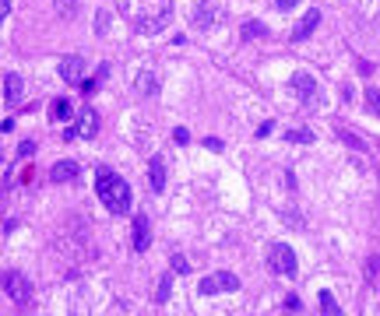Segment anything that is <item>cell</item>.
I'll return each mask as SVG.
<instances>
[{
	"label": "cell",
	"mask_w": 380,
	"mask_h": 316,
	"mask_svg": "<svg viewBox=\"0 0 380 316\" xmlns=\"http://www.w3.org/2000/svg\"><path fill=\"white\" fill-rule=\"evenodd\" d=\"M95 193H99V200L106 204L110 215H127L131 211V186L113 169H99L95 173Z\"/></svg>",
	"instance_id": "1"
},
{
	"label": "cell",
	"mask_w": 380,
	"mask_h": 316,
	"mask_svg": "<svg viewBox=\"0 0 380 316\" xmlns=\"http://www.w3.org/2000/svg\"><path fill=\"white\" fill-rule=\"evenodd\" d=\"M267 267L275 271V274H282V278H296V271H299L296 249L289 243H275V246L267 249Z\"/></svg>",
	"instance_id": "2"
},
{
	"label": "cell",
	"mask_w": 380,
	"mask_h": 316,
	"mask_svg": "<svg viewBox=\"0 0 380 316\" xmlns=\"http://www.w3.org/2000/svg\"><path fill=\"white\" fill-rule=\"evenodd\" d=\"M0 285H4V292L18 302V306H32V299H35V288H32V281L25 278V274H18V271H8L4 278H0Z\"/></svg>",
	"instance_id": "3"
},
{
	"label": "cell",
	"mask_w": 380,
	"mask_h": 316,
	"mask_svg": "<svg viewBox=\"0 0 380 316\" xmlns=\"http://www.w3.org/2000/svg\"><path fill=\"white\" fill-rule=\"evenodd\" d=\"M99 127H102L99 113L92 109V105H85V109H78V120H74V127H71L64 137H67V141H74V137H95Z\"/></svg>",
	"instance_id": "4"
},
{
	"label": "cell",
	"mask_w": 380,
	"mask_h": 316,
	"mask_svg": "<svg viewBox=\"0 0 380 316\" xmlns=\"http://www.w3.org/2000/svg\"><path fill=\"white\" fill-rule=\"evenodd\" d=\"M170 11H173V4H170V0H158V11H155V15H144V18H138V21H134V28H138V32H144V35H155V32H162V28H166V18H170Z\"/></svg>",
	"instance_id": "5"
},
{
	"label": "cell",
	"mask_w": 380,
	"mask_h": 316,
	"mask_svg": "<svg viewBox=\"0 0 380 316\" xmlns=\"http://www.w3.org/2000/svg\"><path fill=\"white\" fill-rule=\"evenodd\" d=\"M215 292H240V278L229 274V271H219V274L201 278V295H215Z\"/></svg>",
	"instance_id": "6"
},
{
	"label": "cell",
	"mask_w": 380,
	"mask_h": 316,
	"mask_svg": "<svg viewBox=\"0 0 380 316\" xmlns=\"http://www.w3.org/2000/svg\"><path fill=\"white\" fill-rule=\"evenodd\" d=\"M131 243H134V253H144V249L151 246V218L144 215V211H138V215H134Z\"/></svg>",
	"instance_id": "7"
},
{
	"label": "cell",
	"mask_w": 380,
	"mask_h": 316,
	"mask_svg": "<svg viewBox=\"0 0 380 316\" xmlns=\"http://www.w3.org/2000/svg\"><path fill=\"white\" fill-rule=\"evenodd\" d=\"M292 91L306 102V105H317V81H313V74H306V71H296L292 74Z\"/></svg>",
	"instance_id": "8"
},
{
	"label": "cell",
	"mask_w": 380,
	"mask_h": 316,
	"mask_svg": "<svg viewBox=\"0 0 380 316\" xmlns=\"http://www.w3.org/2000/svg\"><path fill=\"white\" fill-rule=\"evenodd\" d=\"M60 78H64L67 85H81V78H85V57H78V53L64 57V60H60Z\"/></svg>",
	"instance_id": "9"
},
{
	"label": "cell",
	"mask_w": 380,
	"mask_h": 316,
	"mask_svg": "<svg viewBox=\"0 0 380 316\" xmlns=\"http://www.w3.org/2000/svg\"><path fill=\"white\" fill-rule=\"evenodd\" d=\"M81 176V166L74 162V158H64V162H57L49 169V183H71Z\"/></svg>",
	"instance_id": "10"
},
{
	"label": "cell",
	"mask_w": 380,
	"mask_h": 316,
	"mask_svg": "<svg viewBox=\"0 0 380 316\" xmlns=\"http://www.w3.org/2000/svg\"><path fill=\"white\" fill-rule=\"evenodd\" d=\"M219 18H222V11H219V4H215V0H204V4L194 11V25H197V28H211Z\"/></svg>",
	"instance_id": "11"
},
{
	"label": "cell",
	"mask_w": 380,
	"mask_h": 316,
	"mask_svg": "<svg viewBox=\"0 0 380 316\" xmlns=\"http://www.w3.org/2000/svg\"><path fill=\"white\" fill-rule=\"evenodd\" d=\"M4 95H8V105H11V109H18V105H22V95H25L22 74H4Z\"/></svg>",
	"instance_id": "12"
},
{
	"label": "cell",
	"mask_w": 380,
	"mask_h": 316,
	"mask_svg": "<svg viewBox=\"0 0 380 316\" xmlns=\"http://www.w3.org/2000/svg\"><path fill=\"white\" fill-rule=\"evenodd\" d=\"M317 21H320V11H306V15H303V21L292 28V42L310 39V35H313V28H317Z\"/></svg>",
	"instance_id": "13"
},
{
	"label": "cell",
	"mask_w": 380,
	"mask_h": 316,
	"mask_svg": "<svg viewBox=\"0 0 380 316\" xmlns=\"http://www.w3.org/2000/svg\"><path fill=\"white\" fill-rule=\"evenodd\" d=\"M148 179H151L155 193L166 190V162H162V158H151V162H148Z\"/></svg>",
	"instance_id": "14"
},
{
	"label": "cell",
	"mask_w": 380,
	"mask_h": 316,
	"mask_svg": "<svg viewBox=\"0 0 380 316\" xmlns=\"http://www.w3.org/2000/svg\"><path fill=\"white\" fill-rule=\"evenodd\" d=\"M134 91H138L141 98H151V95L158 91V78H155L151 71H144V74H138V81H134Z\"/></svg>",
	"instance_id": "15"
},
{
	"label": "cell",
	"mask_w": 380,
	"mask_h": 316,
	"mask_svg": "<svg viewBox=\"0 0 380 316\" xmlns=\"http://www.w3.org/2000/svg\"><path fill=\"white\" fill-rule=\"evenodd\" d=\"M53 8H57V18H60V21H71V18H78V11H81L78 0H53Z\"/></svg>",
	"instance_id": "16"
},
{
	"label": "cell",
	"mask_w": 380,
	"mask_h": 316,
	"mask_svg": "<svg viewBox=\"0 0 380 316\" xmlns=\"http://www.w3.org/2000/svg\"><path fill=\"white\" fill-rule=\"evenodd\" d=\"M71 102L67 98H53V105H49V120H71Z\"/></svg>",
	"instance_id": "17"
},
{
	"label": "cell",
	"mask_w": 380,
	"mask_h": 316,
	"mask_svg": "<svg viewBox=\"0 0 380 316\" xmlns=\"http://www.w3.org/2000/svg\"><path fill=\"white\" fill-rule=\"evenodd\" d=\"M320 313H324V316H338V313H342V306L335 302L331 292H320Z\"/></svg>",
	"instance_id": "18"
},
{
	"label": "cell",
	"mask_w": 380,
	"mask_h": 316,
	"mask_svg": "<svg viewBox=\"0 0 380 316\" xmlns=\"http://www.w3.org/2000/svg\"><path fill=\"white\" fill-rule=\"evenodd\" d=\"M243 39H267V25L264 21H247L243 25Z\"/></svg>",
	"instance_id": "19"
},
{
	"label": "cell",
	"mask_w": 380,
	"mask_h": 316,
	"mask_svg": "<svg viewBox=\"0 0 380 316\" xmlns=\"http://www.w3.org/2000/svg\"><path fill=\"white\" fill-rule=\"evenodd\" d=\"M170 288H173V274H162V281L155 285V302H166L170 299Z\"/></svg>",
	"instance_id": "20"
},
{
	"label": "cell",
	"mask_w": 380,
	"mask_h": 316,
	"mask_svg": "<svg viewBox=\"0 0 380 316\" xmlns=\"http://www.w3.org/2000/svg\"><path fill=\"white\" fill-rule=\"evenodd\" d=\"M110 21H113V15L102 8V11L95 15V35H106V32H110Z\"/></svg>",
	"instance_id": "21"
},
{
	"label": "cell",
	"mask_w": 380,
	"mask_h": 316,
	"mask_svg": "<svg viewBox=\"0 0 380 316\" xmlns=\"http://www.w3.org/2000/svg\"><path fill=\"white\" fill-rule=\"evenodd\" d=\"M170 267H173L176 274H190V260H187L183 253H176V256L170 260Z\"/></svg>",
	"instance_id": "22"
},
{
	"label": "cell",
	"mask_w": 380,
	"mask_h": 316,
	"mask_svg": "<svg viewBox=\"0 0 380 316\" xmlns=\"http://www.w3.org/2000/svg\"><path fill=\"white\" fill-rule=\"evenodd\" d=\"M366 105L380 116V88H366Z\"/></svg>",
	"instance_id": "23"
},
{
	"label": "cell",
	"mask_w": 380,
	"mask_h": 316,
	"mask_svg": "<svg viewBox=\"0 0 380 316\" xmlns=\"http://www.w3.org/2000/svg\"><path fill=\"white\" fill-rule=\"evenodd\" d=\"M289 141L292 144H313V134L310 130H289Z\"/></svg>",
	"instance_id": "24"
},
{
	"label": "cell",
	"mask_w": 380,
	"mask_h": 316,
	"mask_svg": "<svg viewBox=\"0 0 380 316\" xmlns=\"http://www.w3.org/2000/svg\"><path fill=\"white\" fill-rule=\"evenodd\" d=\"M173 141H176V144H187V141H190V130H187V127H176V130H173Z\"/></svg>",
	"instance_id": "25"
},
{
	"label": "cell",
	"mask_w": 380,
	"mask_h": 316,
	"mask_svg": "<svg viewBox=\"0 0 380 316\" xmlns=\"http://www.w3.org/2000/svg\"><path fill=\"white\" fill-rule=\"evenodd\" d=\"M286 309H289V313H299V309H303L299 295H289V299H286Z\"/></svg>",
	"instance_id": "26"
},
{
	"label": "cell",
	"mask_w": 380,
	"mask_h": 316,
	"mask_svg": "<svg viewBox=\"0 0 380 316\" xmlns=\"http://www.w3.org/2000/svg\"><path fill=\"white\" fill-rule=\"evenodd\" d=\"M299 0H275V11H292Z\"/></svg>",
	"instance_id": "27"
},
{
	"label": "cell",
	"mask_w": 380,
	"mask_h": 316,
	"mask_svg": "<svg viewBox=\"0 0 380 316\" xmlns=\"http://www.w3.org/2000/svg\"><path fill=\"white\" fill-rule=\"evenodd\" d=\"M28 155H35V144H32V141H25V144L18 148V158H28Z\"/></svg>",
	"instance_id": "28"
},
{
	"label": "cell",
	"mask_w": 380,
	"mask_h": 316,
	"mask_svg": "<svg viewBox=\"0 0 380 316\" xmlns=\"http://www.w3.org/2000/svg\"><path fill=\"white\" fill-rule=\"evenodd\" d=\"M8 15H11V0H0V25H4Z\"/></svg>",
	"instance_id": "29"
},
{
	"label": "cell",
	"mask_w": 380,
	"mask_h": 316,
	"mask_svg": "<svg viewBox=\"0 0 380 316\" xmlns=\"http://www.w3.org/2000/svg\"><path fill=\"white\" fill-rule=\"evenodd\" d=\"M204 148H211V151H222V141H215V137H208V141H204Z\"/></svg>",
	"instance_id": "30"
}]
</instances>
